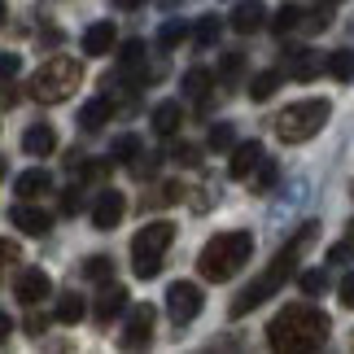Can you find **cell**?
<instances>
[{
  "mask_svg": "<svg viewBox=\"0 0 354 354\" xmlns=\"http://www.w3.org/2000/svg\"><path fill=\"white\" fill-rule=\"evenodd\" d=\"M328 315L315 306H284L267 328L271 350H319L328 342Z\"/></svg>",
  "mask_w": 354,
  "mask_h": 354,
  "instance_id": "cell-1",
  "label": "cell"
},
{
  "mask_svg": "<svg viewBox=\"0 0 354 354\" xmlns=\"http://www.w3.org/2000/svg\"><path fill=\"white\" fill-rule=\"evenodd\" d=\"M315 227H319V223H306L302 232H297V241H293V245H284L276 263H271V267L263 271V276H258V280L250 284V289H245V293L236 297V302H232V315H236V319H241V315H250L254 306H263L271 293H280V289H284V280H289V276H293V267H297V254H302L306 245L315 241Z\"/></svg>",
  "mask_w": 354,
  "mask_h": 354,
  "instance_id": "cell-2",
  "label": "cell"
},
{
  "mask_svg": "<svg viewBox=\"0 0 354 354\" xmlns=\"http://www.w3.org/2000/svg\"><path fill=\"white\" fill-rule=\"evenodd\" d=\"M250 254H254V236L250 232H219V236H210L206 250L197 254V271H201V280L223 284V280H232L236 271L250 263Z\"/></svg>",
  "mask_w": 354,
  "mask_h": 354,
  "instance_id": "cell-3",
  "label": "cell"
},
{
  "mask_svg": "<svg viewBox=\"0 0 354 354\" xmlns=\"http://www.w3.org/2000/svg\"><path fill=\"white\" fill-rule=\"evenodd\" d=\"M84 84V62L79 57H48L31 75V97L39 105H62L75 97V88Z\"/></svg>",
  "mask_w": 354,
  "mask_h": 354,
  "instance_id": "cell-4",
  "label": "cell"
},
{
  "mask_svg": "<svg viewBox=\"0 0 354 354\" xmlns=\"http://www.w3.org/2000/svg\"><path fill=\"white\" fill-rule=\"evenodd\" d=\"M171 241H175V223L171 219H153L149 227H140L136 241H131V271H136V276L153 280L162 271V258H167Z\"/></svg>",
  "mask_w": 354,
  "mask_h": 354,
  "instance_id": "cell-5",
  "label": "cell"
},
{
  "mask_svg": "<svg viewBox=\"0 0 354 354\" xmlns=\"http://www.w3.org/2000/svg\"><path fill=\"white\" fill-rule=\"evenodd\" d=\"M328 114H333V105L324 101V97L297 101V105H289V110H280V118H276V136H280L284 145H302V140H310V136L324 131Z\"/></svg>",
  "mask_w": 354,
  "mask_h": 354,
  "instance_id": "cell-6",
  "label": "cell"
},
{
  "mask_svg": "<svg viewBox=\"0 0 354 354\" xmlns=\"http://www.w3.org/2000/svg\"><path fill=\"white\" fill-rule=\"evenodd\" d=\"M201 306H206V297H201V289L197 284H188V280H175L171 289H167V310H171V319L180 324H193L197 315H201Z\"/></svg>",
  "mask_w": 354,
  "mask_h": 354,
  "instance_id": "cell-7",
  "label": "cell"
},
{
  "mask_svg": "<svg viewBox=\"0 0 354 354\" xmlns=\"http://www.w3.org/2000/svg\"><path fill=\"white\" fill-rule=\"evenodd\" d=\"M153 324H158L153 306H136L131 319H127V328H122V337H118V346L122 350H145L149 342H153Z\"/></svg>",
  "mask_w": 354,
  "mask_h": 354,
  "instance_id": "cell-8",
  "label": "cell"
},
{
  "mask_svg": "<svg viewBox=\"0 0 354 354\" xmlns=\"http://www.w3.org/2000/svg\"><path fill=\"white\" fill-rule=\"evenodd\" d=\"M122 210H127V201H122V193H101L97 206H92V223H97V232H114Z\"/></svg>",
  "mask_w": 354,
  "mask_h": 354,
  "instance_id": "cell-9",
  "label": "cell"
},
{
  "mask_svg": "<svg viewBox=\"0 0 354 354\" xmlns=\"http://www.w3.org/2000/svg\"><path fill=\"white\" fill-rule=\"evenodd\" d=\"M258 162H263V145H258V140H245V145H236V149H232L227 175H232V180H245L250 171H258Z\"/></svg>",
  "mask_w": 354,
  "mask_h": 354,
  "instance_id": "cell-10",
  "label": "cell"
},
{
  "mask_svg": "<svg viewBox=\"0 0 354 354\" xmlns=\"http://www.w3.org/2000/svg\"><path fill=\"white\" fill-rule=\"evenodd\" d=\"M22 149H26L31 158H48L53 149H57V131H53L48 122H35V127L22 131Z\"/></svg>",
  "mask_w": 354,
  "mask_h": 354,
  "instance_id": "cell-11",
  "label": "cell"
},
{
  "mask_svg": "<svg viewBox=\"0 0 354 354\" xmlns=\"http://www.w3.org/2000/svg\"><path fill=\"white\" fill-rule=\"evenodd\" d=\"M48 289H53L48 271H35L31 267V271H22V276H18V289H13V293H18L26 306H35V302H44V297H48Z\"/></svg>",
  "mask_w": 354,
  "mask_h": 354,
  "instance_id": "cell-12",
  "label": "cell"
},
{
  "mask_svg": "<svg viewBox=\"0 0 354 354\" xmlns=\"http://www.w3.org/2000/svg\"><path fill=\"white\" fill-rule=\"evenodd\" d=\"M227 22H232V31H236V35H254L258 26L267 22V9L258 5V0H245V5L232 9V18H227Z\"/></svg>",
  "mask_w": 354,
  "mask_h": 354,
  "instance_id": "cell-13",
  "label": "cell"
},
{
  "mask_svg": "<svg viewBox=\"0 0 354 354\" xmlns=\"http://www.w3.org/2000/svg\"><path fill=\"white\" fill-rule=\"evenodd\" d=\"M114 48V22H92L84 31V57H105Z\"/></svg>",
  "mask_w": 354,
  "mask_h": 354,
  "instance_id": "cell-14",
  "label": "cell"
},
{
  "mask_svg": "<svg viewBox=\"0 0 354 354\" xmlns=\"http://www.w3.org/2000/svg\"><path fill=\"white\" fill-rule=\"evenodd\" d=\"M13 193H18L22 201H35V197L53 193V175L48 171H22L18 180H13Z\"/></svg>",
  "mask_w": 354,
  "mask_h": 354,
  "instance_id": "cell-15",
  "label": "cell"
},
{
  "mask_svg": "<svg viewBox=\"0 0 354 354\" xmlns=\"http://www.w3.org/2000/svg\"><path fill=\"white\" fill-rule=\"evenodd\" d=\"M9 223L22 227L26 236H44V232H48V214L35 210V206H13V210H9Z\"/></svg>",
  "mask_w": 354,
  "mask_h": 354,
  "instance_id": "cell-16",
  "label": "cell"
},
{
  "mask_svg": "<svg viewBox=\"0 0 354 354\" xmlns=\"http://www.w3.org/2000/svg\"><path fill=\"white\" fill-rule=\"evenodd\" d=\"M180 122H184L180 101H162L158 110H153V131L158 136H175V131H180Z\"/></svg>",
  "mask_w": 354,
  "mask_h": 354,
  "instance_id": "cell-17",
  "label": "cell"
},
{
  "mask_svg": "<svg viewBox=\"0 0 354 354\" xmlns=\"http://www.w3.org/2000/svg\"><path fill=\"white\" fill-rule=\"evenodd\" d=\"M122 306H127V289H105L92 315H97V324H114V315H118Z\"/></svg>",
  "mask_w": 354,
  "mask_h": 354,
  "instance_id": "cell-18",
  "label": "cell"
},
{
  "mask_svg": "<svg viewBox=\"0 0 354 354\" xmlns=\"http://www.w3.org/2000/svg\"><path fill=\"white\" fill-rule=\"evenodd\" d=\"M105 118H110V101L97 97V101H88V105H84V114H79V127L101 131V127H105Z\"/></svg>",
  "mask_w": 354,
  "mask_h": 354,
  "instance_id": "cell-19",
  "label": "cell"
},
{
  "mask_svg": "<svg viewBox=\"0 0 354 354\" xmlns=\"http://www.w3.org/2000/svg\"><path fill=\"white\" fill-rule=\"evenodd\" d=\"M184 92L193 101H210V71H201V66H193V71L184 75Z\"/></svg>",
  "mask_w": 354,
  "mask_h": 354,
  "instance_id": "cell-20",
  "label": "cell"
},
{
  "mask_svg": "<svg viewBox=\"0 0 354 354\" xmlns=\"http://www.w3.org/2000/svg\"><path fill=\"white\" fill-rule=\"evenodd\" d=\"M328 75L342 79V84H350V79H354V53H350V48L328 53Z\"/></svg>",
  "mask_w": 354,
  "mask_h": 354,
  "instance_id": "cell-21",
  "label": "cell"
},
{
  "mask_svg": "<svg viewBox=\"0 0 354 354\" xmlns=\"http://www.w3.org/2000/svg\"><path fill=\"white\" fill-rule=\"evenodd\" d=\"M84 310H88V306H84V297H79V293H66L53 315H57V324H79V319H84Z\"/></svg>",
  "mask_w": 354,
  "mask_h": 354,
  "instance_id": "cell-22",
  "label": "cell"
},
{
  "mask_svg": "<svg viewBox=\"0 0 354 354\" xmlns=\"http://www.w3.org/2000/svg\"><path fill=\"white\" fill-rule=\"evenodd\" d=\"M289 71H293V79H315L319 75V62L310 57L306 48H293L289 53Z\"/></svg>",
  "mask_w": 354,
  "mask_h": 354,
  "instance_id": "cell-23",
  "label": "cell"
},
{
  "mask_svg": "<svg viewBox=\"0 0 354 354\" xmlns=\"http://www.w3.org/2000/svg\"><path fill=\"white\" fill-rule=\"evenodd\" d=\"M219 31H223V18H214V13H206V18H197V26H193V39L201 48L206 44H214L219 39Z\"/></svg>",
  "mask_w": 354,
  "mask_h": 354,
  "instance_id": "cell-24",
  "label": "cell"
},
{
  "mask_svg": "<svg viewBox=\"0 0 354 354\" xmlns=\"http://www.w3.org/2000/svg\"><path fill=\"white\" fill-rule=\"evenodd\" d=\"M280 88V71H263V75H254V84H250V97L254 101H271V92Z\"/></svg>",
  "mask_w": 354,
  "mask_h": 354,
  "instance_id": "cell-25",
  "label": "cell"
},
{
  "mask_svg": "<svg viewBox=\"0 0 354 354\" xmlns=\"http://www.w3.org/2000/svg\"><path fill=\"white\" fill-rule=\"evenodd\" d=\"M297 22H302V9H297V5H280V9H276V18H271V31L289 35Z\"/></svg>",
  "mask_w": 354,
  "mask_h": 354,
  "instance_id": "cell-26",
  "label": "cell"
},
{
  "mask_svg": "<svg viewBox=\"0 0 354 354\" xmlns=\"http://www.w3.org/2000/svg\"><path fill=\"white\" fill-rule=\"evenodd\" d=\"M84 276H88V280H97V284H105V280L114 276V263H110L105 254H92L88 263H84Z\"/></svg>",
  "mask_w": 354,
  "mask_h": 354,
  "instance_id": "cell-27",
  "label": "cell"
},
{
  "mask_svg": "<svg viewBox=\"0 0 354 354\" xmlns=\"http://www.w3.org/2000/svg\"><path fill=\"white\" fill-rule=\"evenodd\" d=\"M184 35H188V22H167V26L158 31V44H162V48H175Z\"/></svg>",
  "mask_w": 354,
  "mask_h": 354,
  "instance_id": "cell-28",
  "label": "cell"
},
{
  "mask_svg": "<svg viewBox=\"0 0 354 354\" xmlns=\"http://www.w3.org/2000/svg\"><path fill=\"white\" fill-rule=\"evenodd\" d=\"M136 153H140V136H118L114 140V158L118 162H136Z\"/></svg>",
  "mask_w": 354,
  "mask_h": 354,
  "instance_id": "cell-29",
  "label": "cell"
},
{
  "mask_svg": "<svg viewBox=\"0 0 354 354\" xmlns=\"http://www.w3.org/2000/svg\"><path fill=\"white\" fill-rule=\"evenodd\" d=\"M236 145V131H232V122H219V127H210V149H232Z\"/></svg>",
  "mask_w": 354,
  "mask_h": 354,
  "instance_id": "cell-30",
  "label": "cell"
},
{
  "mask_svg": "<svg viewBox=\"0 0 354 354\" xmlns=\"http://www.w3.org/2000/svg\"><path fill=\"white\" fill-rule=\"evenodd\" d=\"M18 258H22V250H18V245H13L9 236H0V280H5V271L18 263Z\"/></svg>",
  "mask_w": 354,
  "mask_h": 354,
  "instance_id": "cell-31",
  "label": "cell"
},
{
  "mask_svg": "<svg viewBox=\"0 0 354 354\" xmlns=\"http://www.w3.org/2000/svg\"><path fill=\"white\" fill-rule=\"evenodd\" d=\"M118 62L122 66H140L145 62V44H140V39H127V44L118 48Z\"/></svg>",
  "mask_w": 354,
  "mask_h": 354,
  "instance_id": "cell-32",
  "label": "cell"
},
{
  "mask_svg": "<svg viewBox=\"0 0 354 354\" xmlns=\"http://www.w3.org/2000/svg\"><path fill=\"white\" fill-rule=\"evenodd\" d=\"M271 184H276V167H271V162L263 158V162H258V180H254V193H267Z\"/></svg>",
  "mask_w": 354,
  "mask_h": 354,
  "instance_id": "cell-33",
  "label": "cell"
},
{
  "mask_svg": "<svg viewBox=\"0 0 354 354\" xmlns=\"http://www.w3.org/2000/svg\"><path fill=\"white\" fill-rule=\"evenodd\" d=\"M175 162H180V167H197V162H201V149L197 145H180V149H175Z\"/></svg>",
  "mask_w": 354,
  "mask_h": 354,
  "instance_id": "cell-34",
  "label": "cell"
},
{
  "mask_svg": "<svg viewBox=\"0 0 354 354\" xmlns=\"http://www.w3.org/2000/svg\"><path fill=\"white\" fill-rule=\"evenodd\" d=\"M324 284H328L324 271H306V276H302V293H324Z\"/></svg>",
  "mask_w": 354,
  "mask_h": 354,
  "instance_id": "cell-35",
  "label": "cell"
},
{
  "mask_svg": "<svg viewBox=\"0 0 354 354\" xmlns=\"http://www.w3.org/2000/svg\"><path fill=\"white\" fill-rule=\"evenodd\" d=\"M18 53H0V79H13V75H18Z\"/></svg>",
  "mask_w": 354,
  "mask_h": 354,
  "instance_id": "cell-36",
  "label": "cell"
},
{
  "mask_svg": "<svg viewBox=\"0 0 354 354\" xmlns=\"http://www.w3.org/2000/svg\"><path fill=\"white\" fill-rule=\"evenodd\" d=\"M241 66H245V57H241V53H227V57H223V75H227V79H232V75H241Z\"/></svg>",
  "mask_w": 354,
  "mask_h": 354,
  "instance_id": "cell-37",
  "label": "cell"
},
{
  "mask_svg": "<svg viewBox=\"0 0 354 354\" xmlns=\"http://www.w3.org/2000/svg\"><path fill=\"white\" fill-rule=\"evenodd\" d=\"M62 210H66V214H79V188H66V197H62Z\"/></svg>",
  "mask_w": 354,
  "mask_h": 354,
  "instance_id": "cell-38",
  "label": "cell"
},
{
  "mask_svg": "<svg viewBox=\"0 0 354 354\" xmlns=\"http://www.w3.org/2000/svg\"><path fill=\"white\" fill-rule=\"evenodd\" d=\"M342 306H350V310H354V271L342 280Z\"/></svg>",
  "mask_w": 354,
  "mask_h": 354,
  "instance_id": "cell-39",
  "label": "cell"
},
{
  "mask_svg": "<svg viewBox=\"0 0 354 354\" xmlns=\"http://www.w3.org/2000/svg\"><path fill=\"white\" fill-rule=\"evenodd\" d=\"M346 258H350V245L342 241V245H333V250H328V263H346Z\"/></svg>",
  "mask_w": 354,
  "mask_h": 354,
  "instance_id": "cell-40",
  "label": "cell"
},
{
  "mask_svg": "<svg viewBox=\"0 0 354 354\" xmlns=\"http://www.w3.org/2000/svg\"><path fill=\"white\" fill-rule=\"evenodd\" d=\"M26 333H31V337L44 333V315H31V319H26Z\"/></svg>",
  "mask_w": 354,
  "mask_h": 354,
  "instance_id": "cell-41",
  "label": "cell"
},
{
  "mask_svg": "<svg viewBox=\"0 0 354 354\" xmlns=\"http://www.w3.org/2000/svg\"><path fill=\"white\" fill-rule=\"evenodd\" d=\"M13 333V324H9V315H5V310H0V346H5V337Z\"/></svg>",
  "mask_w": 354,
  "mask_h": 354,
  "instance_id": "cell-42",
  "label": "cell"
},
{
  "mask_svg": "<svg viewBox=\"0 0 354 354\" xmlns=\"http://www.w3.org/2000/svg\"><path fill=\"white\" fill-rule=\"evenodd\" d=\"M145 0H118V9H140Z\"/></svg>",
  "mask_w": 354,
  "mask_h": 354,
  "instance_id": "cell-43",
  "label": "cell"
},
{
  "mask_svg": "<svg viewBox=\"0 0 354 354\" xmlns=\"http://www.w3.org/2000/svg\"><path fill=\"white\" fill-rule=\"evenodd\" d=\"M0 26H5V5H0Z\"/></svg>",
  "mask_w": 354,
  "mask_h": 354,
  "instance_id": "cell-44",
  "label": "cell"
},
{
  "mask_svg": "<svg viewBox=\"0 0 354 354\" xmlns=\"http://www.w3.org/2000/svg\"><path fill=\"white\" fill-rule=\"evenodd\" d=\"M0 175H5V162H0Z\"/></svg>",
  "mask_w": 354,
  "mask_h": 354,
  "instance_id": "cell-45",
  "label": "cell"
}]
</instances>
